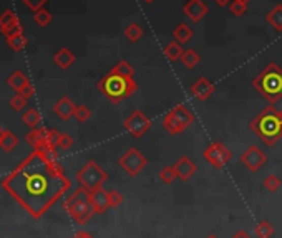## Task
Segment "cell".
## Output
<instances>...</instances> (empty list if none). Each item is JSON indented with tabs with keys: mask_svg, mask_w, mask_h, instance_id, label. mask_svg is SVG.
I'll return each mask as SVG.
<instances>
[{
	"mask_svg": "<svg viewBox=\"0 0 282 238\" xmlns=\"http://www.w3.org/2000/svg\"><path fill=\"white\" fill-rule=\"evenodd\" d=\"M4 190L32 218H42L72 187L60 162L34 151L2 182Z\"/></svg>",
	"mask_w": 282,
	"mask_h": 238,
	"instance_id": "6da1fadb",
	"label": "cell"
},
{
	"mask_svg": "<svg viewBox=\"0 0 282 238\" xmlns=\"http://www.w3.org/2000/svg\"><path fill=\"white\" fill-rule=\"evenodd\" d=\"M249 129L267 146H274L282 137V109L267 106L249 123Z\"/></svg>",
	"mask_w": 282,
	"mask_h": 238,
	"instance_id": "7a4b0ae2",
	"label": "cell"
},
{
	"mask_svg": "<svg viewBox=\"0 0 282 238\" xmlns=\"http://www.w3.org/2000/svg\"><path fill=\"white\" fill-rule=\"evenodd\" d=\"M253 86L261 96L274 104L282 99V68L277 63H269L258 76L253 80Z\"/></svg>",
	"mask_w": 282,
	"mask_h": 238,
	"instance_id": "3957f363",
	"label": "cell"
},
{
	"mask_svg": "<svg viewBox=\"0 0 282 238\" xmlns=\"http://www.w3.org/2000/svg\"><path fill=\"white\" fill-rule=\"evenodd\" d=\"M98 90L110 99L111 103H121L123 99H128L138 91V85L133 78L120 76V74L108 73L98 81Z\"/></svg>",
	"mask_w": 282,
	"mask_h": 238,
	"instance_id": "277c9868",
	"label": "cell"
},
{
	"mask_svg": "<svg viewBox=\"0 0 282 238\" xmlns=\"http://www.w3.org/2000/svg\"><path fill=\"white\" fill-rule=\"evenodd\" d=\"M64 209L73 218L75 223L78 225H85L93 217V214H95V209H93V204L90 199V192L85 190L83 187H78L70 197L65 199Z\"/></svg>",
	"mask_w": 282,
	"mask_h": 238,
	"instance_id": "5b68a950",
	"label": "cell"
},
{
	"mask_svg": "<svg viewBox=\"0 0 282 238\" xmlns=\"http://www.w3.org/2000/svg\"><path fill=\"white\" fill-rule=\"evenodd\" d=\"M194 114L186 108L184 104H176L173 109L166 112V116L163 117V128H165L169 134H181L183 131L194 123Z\"/></svg>",
	"mask_w": 282,
	"mask_h": 238,
	"instance_id": "8992f818",
	"label": "cell"
},
{
	"mask_svg": "<svg viewBox=\"0 0 282 238\" xmlns=\"http://www.w3.org/2000/svg\"><path fill=\"white\" fill-rule=\"evenodd\" d=\"M106 179H108V174H106L95 161H88L77 172V180H78L80 187H83V189L88 192H93V190L100 189V187H103Z\"/></svg>",
	"mask_w": 282,
	"mask_h": 238,
	"instance_id": "52a82bcc",
	"label": "cell"
},
{
	"mask_svg": "<svg viewBox=\"0 0 282 238\" xmlns=\"http://www.w3.org/2000/svg\"><path fill=\"white\" fill-rule=\"evenodd\" d=\"M151 126H153L151 119H149L141 109H135L123 123V128L127 129L135 139H140V137L145 136L148 131L151 129Z\"/></svg>",
	"mask_w": 282,
	"mask_h": 238,
	"instance_id": "ba28073f",
	"label": "cell"
},
{
	"mask_svg": "<svg viewBox=\"0 0 282 238\" xmlns=\"http://www.w3.org/2000/svg\"><path fill=\"white\" fill-rule=\"evenodd\" d=\"M118 164H120V167L128 175L135 177V175H138L143 171V169L146 167L148 159L140 151H138L136 147H130L128 151L124 152L120 159H118Z\"/></svg>",
	"mask_w": 282,
	"mask_h": 238,
	"instance_id": "9c48e42d",
	"label": "cell"
},
{
	"mask_svg": "<svg viewBox=\"0 0 282 238\" xmlns=\"http://www.w3.org/2000/svg\"><path fill=\"white\" fill-rule=\"evenodd\" d=\"M203 155L214 169H223L224 166H228V162L231 159H233V152H231L223 142L209 144V146L204 149Z\"/></svg>",
	"mask_w": 282,
	"mask_h": 238,
	"instance_id": "30bf717a",
	"label": "cell"
},
{
	"mask_svg": "<svg viewBox=\"0 0 282 238\" xmlns=\"http://www.w3.org/2000/svg\"><path fill=\"white\" fill-rule=\"evenodd\" d=\"M266 154L261 151L258 146H249L241 155V162L246 166L250 172H258L259 169L266 164Z\"/></svg>",
	"mask_w": 282,
	"mask_h": 238,
	"instance_id": "8fae6325",
	"label": "cell"
},
{
	"mask_svg": "<svg viewBox=\"0 0 282 238\" xmlns=\"http://www.w3.org/2000/svg\"><path fill=\"white\" fill-rule=\"evenodd\" d=\"M190 91H191V95L198 99V101H206V99L214 93V85H212L208 78L201 76L191 85Z\"/></svg>",
	"mask_w": 282,
	"mask_h": 238,
	"instance_id": "7c38bea8",
	"label": "cell"
},
{
	"mask_svg": "<svg viewBox=\"0 0 282 238\" xmlns=\"http://www.w3.org/2000/svg\"><path fill=\"white\" fill-rule=\"evenodd\" d=\"M208 5L203 0H187V4H184L183 7L184 15L193 22H201L208 14Z\"/></svg>",
	"mask_w": 282,
	"mask_h": 238,
	"instance_id": "4fadbf2b",
	"label": "cell"
},
{
	"mask_svg": "<svg viewBox=\"0 0 282 238\" xmlns=\"http://www.w3.org/2000/svg\"><path fill=\"white\" fill-rule=\"evenodd\" d=\"M25 141L34 147V151H43V149L48 147V129L35 128L27 134Z\"/></svg>",
	"mask_w": 282,
	"mask_h": 238,
	"instance_id": "5bb4252c",
	"label": "cell"
},
{
	"mask_svg": "<svg viewBox=\"0 0 282 238\" xmlns=\"http://www.w3.org/2000/svg\"><path fill=\"white\" fill-rule=\"evenodd\" d=\"M174 171H176V175H178V179L181 180H190L194 174H196L198 171V167L196 164L190 159V157H186V155H183V157H179L176 162H174Z\"/></svg>",
	"mask_w": 282,
	"mask_h": 238,
	"instance_id": "9a60e30c",
	"label": "cell"
},
{
	"mask_svg": "<svg viewBox=\"0 0 282 238\" xmlns=\"http://www.w3.org/2000/svg\"><path fill=\"white\" fill-rule=\"evenodd\" d=\"M90 199H91L93 209H95V214L102 215L110 209V195L103 187H100V189L90 192Z\"/></svg>",
	"mask_w": 282,
	"mask_h": 238,
	"instance_id": "2e32d148",
	"label": "cell"
},
{
	"mask_svg": "<svg viewBox=\"0 0 282 238\" xmlns=\"http://www.w3.org/2000/svg\"><path fill=\"white\" fill-rule=\"evenodd\" d=\"M75 108H77V106L73 104L72 99L67 98V96H64V98H60L58 101L55 103L53 111H55V114L58 116L60 119H64V121H67V119H70V117L75 114Z\"/></svg>",
	"mask_w": 282,
	"mask_h": 238,
	"instance_id": "e0dca14e",
	"label": "cell"
},
{
	"mask_svg": "<svg viewBox=\"0 0 282 238\" xmlns=\"http://www.w3.org/2000/svg\"><path fill=\"white\" fill-rule=\"evenodd\" d=\"M53 61L56 66H60L61 70H68L75 63V55L68 48H60L58 52L53 55Z\"/></svg>",
	"mask_w": 282,
	"mask_h": 238,
	"instance_id": "ac0fdd59",
	"label": "cell"
},
{
	"mask_svg": "<svg viewBox=\"0 0 282 238\" xmlns=\"http://www.w3.org/2000/svg\"><path fill=\"white\" fill-rule=\"evenodd\" d=\"M163 53H165V56H166L168 61H171V63H174V61L181 60V56H183L184 50H183V47H181V43L171 42V43H168V45L165 47V52H163Z\"/></svg>",
	"mask_w": 282,
	"mask_h": 238,
	"instance_id": "d6986e66",
	"label": "cell"
},
{
	"mask_svg": "<svg viewBox=\"0 0 282 238\" xmlns=\"http://www.w3.org/2000/svg\"><path fill=\"white\" fill-rule=\"evenodd\" d=\"M266 22L274 27L277 32H282V5H275V7L266 15Z\"/></svg>",
	"mask_w": 282,
	"mask_h": 238,
	"instance_id": "ffe728a7",
	"label": "cell"
},
{
	"mask_svg": "<svg viewBox=\"0 0 282 238\" xmlns=\"http://www.w3.org/2000/svg\"><path fill=\"white\" fill-rule=\"evenodd\" d=\"M7 83H9L10 88H14L15 91L20 93V91L23 90V88L30 83V81H28V78L25 76V74H23L22 71H14V73H12L10 76H9Z\"/></svg>",
	"mask_w": 282,
	"mask_h": 238,
	"instance_id": "44dd1931",
	"label": "cell"
},
{
	"mask_svg": "<svg viewBox=\"0 0 282 238\" xmlns=\"http://www.w3.org/2000/svg\"><path fill=\"white\" fill-rule=\"evenodd\" d=\"M173 36H174V42H178V43H187V42L193 38V30L187 27L186 23H179L178 27L174 28Z\"/></svg>",
	"mask_w": 282,
	"mask_h": 238,
	"instance_id": "7402d4cb",
	"label": "cell"
},
{
	"mask_svg": "<svg viewBox=\"0 0 282 238\" xmlns=\"http://www.w3.org/2000/svg\"><path fill=\"white\" fill-rule=\"evenodd\" d=\"M111 73H115V74H120V76H127V78H135V68L131 66L127 60H121V61H118V63L115 65L110 70Z\"/></svg>",
	"mask_w": 282,
	"mask_h": 238,
	"instance_id": "603a6c76",
	"label": "cell"
},
{
	"mask_svg": "<svg viewBox=\"0 0 282 238\" xmlns=\"http://www.w3.org/2000/svg\"><path fill=\"white\" fill-rule=\"evenodd\" d=\"M254 233L258 238H272L274 233H275V230L272 227V223H269L267 220H261L254 227Z\"/></svg>",
	"mask_w": 282,
	"mask_h": 238,
	"instance_id": "cb8c5ba5",
	"label": "cell"
},
{
	"mask_svg": "<svg viewBox=\"0 0 282 238\" xmlns=\"http://www.w3.org/2000/svg\"><path fill=\"white\" fill-rule=\"evenodd\" d=\"M199 61H201V56L196 53V50H191V48L184 50L183 56H181V63H183V66L190 68V70L194 66H198Z\"/></svg>",
	"mask_w": 282,
	"mask_h": 238,
	"instance_id": "d4e9b609",
	"label": "cell"
},
{
	"mask_svg": "<svg viewBox=\"0 0 282 238\" xmlns=\"http://www.w3.org/2000/svg\"><path fill=\"white\" fill-rule=\"evenodd\" d=\"M17 144H18L17 136L14 133H10V131H5L2 139H0V147H2L5 152H10L17 147Z\"/></svg>",
	"mask_w": 282,
	"mask_h": 238,
	"instance_id": "484cf974",
	"label": "cell"
},
{
	"mask_svg": "<svg viewBox=\"0 0 282 238\" xmlns=\"http://www.w3.org/2000/svg\"><path fill=\"white\" fill-rule=\"evenodd\" d=\"M124 36L131 42V43H135L138 42L143 36V28H141V25H138V23H130L127 28H124Z\"/></svg>",
	"mask_w": 282,
	"mask_h": 238,
	"instance_id": "4316f807",
	"label": "cell"
},
{
	"mask_svg": "<svg viewBox=\"0 0 282 238\" xmlns=\"http://www.w3.org/2000/svg\"><path fill=\"white\" fill-rule=\"evenodd\" d=\"M23 123L27 124V126H30L32 129H35L39 124L42 123V114L37 109H28V111H25V114H23Z\"/></svg>",
	"mask_w": 282,
	"mask_h": 238,
	"instance_id": "83f0119b",
	"label": "cell"
},
{
	"mask_svg": "<svg viewBox=\"0 0 282 238\" xmlns=\"http://www.w3.org/2000/svg\"><path fill=\"white\" fill-rule=\"evenodd\" d=\"M7 45L14 50V52H20L25 47L28 45V40L25 38V35H17V36H12V38H7Z\"/></svg>",
	"mask_w": 282,
	"mask_h": 238,
	"instance_id": "f1b7e54d",
	"label": "cell"
},
{
	"mask_svg": "<svg viewBox=\"0 0 282 238\" xmlns=\"http://www.w3.org/2000/svg\"><path fill=\"white\" fill-rule=\"evenodd\" d=\"M34 20L39 27H47V25L52 22V14L47 9H40L34 14Z\"/></svg>",
	"mask_w": 282,
	"mask_h": 238,
	"instance_id": "f546056e",
	"label": "cell"
},
{
	"mask_svg": "<svg viewBox=\"0 0 282 238\" xmlns=\"http://www.w3.org/2000/svg\"><path fill=\"white\" fill-rule=\"evenodd\" d=\"M262 185H264V189L267 192H275V190H279L280 189V185H282V180L277 177V175H267V177L264 179V182H262Z\"/></svg>",
	"mask_w": 282,
	"mask_h": 238,
	"instance_id": "4dcf8cb0",
	"label": "cell"
},
{
	"mask_svg": "<svg viewBox=\"0 0 282 238\" xmlns=\"http://www.w3.org/2000/svg\"><path fill=\"white\" fill-rule=\"evenodd\" d=\"M160 179L163 180L165 184H173L174 182V179H178V175H176V171H174V167L173 166H165L160 171Z\"/></svg>",
	"mask_w": 282,
	"mask_h": 238,
	"instance_id": "1f68e13d",
	"label": "cell"
},
{
	"mask_svg": "<svg viewBox=\"0 0 282 238\" xmlns=\"http://www.w3.org/2000/svg\"><path fill=\"white\" fill-rule=\"evenodd\" d=\"M18 22V17L17 14H14L12 10H5L2 15H0V30L2 28H7L10 25H14Z\"/></svg>",
	"mask_w": 282,
	"mask_h": 238,
	"instance_id": "d6a6232c",
	"label": "cell"
},
{
	"mask_svg": "<svg viewBox=\"0 0 282 238\" xmlns=\"http://www.w3.org/2000/svg\"><path fill=\"white\" fill-rule=\"evenodd\" d=\"M73 117L77 119L78 123H86L88 119L91 117V111L86 108L85 104H78L77 108H75V114Z\"/></svg>",
	"mask_w": 282,
	"mask_h": 238,
	"instance_id": "836d02e7",
	"label": "cell"
},
{
	"mask_svg": "<svg viewBox=\"0 0 282 238\" xmlns=\"http://www.w3.org/2000/svg\"><path fill=\"white\" fill-rule=\"evenodd\" d=\"M2 33L5 35V38H12V36L22 35L23 33V27L20 25V22H17L14 25H10L7 28H2Z\"/></svg>",
	"mask_w": 282,
	"mask_h": 238,
	"instance_id": "e575fe53",
	"label": "cell"
},
{
	"mask_svg": "<svg viewBox=\"0 0 282 238\" xmlns=\"http://www.w3.org/2000/svg\"><path fill=\"white\" fill-rule=\"evenodd\" d=\"M229 10H231V14H233V15L241 17V15H244L247 12V5L237 2V0H233V2L229 4Z\"/></svg>",
	"mask_w": 282,
	"mask_h": 238,
	"instance_id": "d590c367",
	"label": "cell"
},
{
	"mask_svg": "<svg viewBox=\"0 0 282 238\" xmlns=\"http://www.w3.org/2000/svg\"><path fill=\"white\" fill-rule=\"evenodd\" d=\"M10 106H12V109H15V111H22L25 106H27V98H23L20 93H17V95L10 99Z\"/></svg>",
	"mask_w": 282,
	"mask_h": 238,
	"instance_id": "8d00e7d4",
	"label": "cell"
},
{
	"mask_svg": "<svg viewBox=\"0 0 282 238\" xmlns=\"http://www.w3.org/2000/svg\"><path fill=\"white\" fill-rule=\"evenodd\" d=\"M108 195H110V209H116V207H120L123 204V195L118 190H110Z\"/></svg>",
	"mask_w": 282,
	"mask_h": 238,
	"instance_id": "74e56055",
	"label": "cell"
},
{
	"mask_svg": "<svg viewBox=\"0 0 282 238\" xmlns=\"http://www.w3.org/2000/svg\"><path fill=\"white\" fill-rule=\"evenodd\" d=\"M22 2L27 5V7L30 9V10H34V12H37V10H40V9H43V5H45L48 0H22Z\"/></svg>",
	"mask_w": 282,
	"mask_h": 238,
	"instance_id": "f35d334b",
	"label": "cell"
},
{
	"mask_svg": "<svg viewBox=\"0 0 282 238\" xmlns=\"http://www.w3.org/2000/svg\"><path fill=\"white\" fill-rule=\"evenodd\" d=\"M73 146V139H72V136L70 134H61L60 137V142H58V147L60 149H64V151H68Z\"/></svg>",
	"mask_w": 282,
	"mask_h": 238,
	"instance_id": "ab89813d",
	"label": "cell"
},
{
	"mask_svg": "<svg viewBox=\"0 0 282 238\" xmlns=\"http://www.w3.org/2000/svg\"><path fill=\"white\" fill-rule=\"evenodd\" d=\"M34 93H35V88H34V85H32V83H28V85L25 86L23 90L20 91V95H22L23 98H27V99H28V98H32V96H34Z\"/></svg>",
	"mask_w": 282,
	"mask_h": 238,
	"instance_id": "60d3db41",
	"label": "cell"
},
{
	"mask_svg": "<svg viewBox=\"0 0 282 238\" xmlns=\"http://www.w3.org/2000/svg\"><path fill=\"white\" fill-rule=\"evenodd\" d=\"M72 238H95V236H93L91 233H88V231H83V230H81V231H77V233H75Z\"/></svg>",
	"mask_w": 282,
	"mask_h": 238,
	"instance_id": "b9f144b4",
	"label": "cell"
},
{
	"mask_svg": "<svg viewBox=\"0 0 282 238\" xmlns=\"http://www.w3.org/2000/svg\"><path fill=\"white\" fill-rule=\"evenodd\" d=\"M231 238H250V235L247 233L246 230H239V231H236V233Z\"/></svg>",
	"mask_w": 282,
	"mask_h": 238,
	"instance_id": "7bdbcfd3",
	"label": "cell"
},
{
	"mask_svg": "<svg viewBox=\"0 0 282 238\" xmlns=\"http://www.w3.org/2000/svg\"><path fill=\"white\" fill-rule=\"evenodd\" d=\"M214 2L217 5H221V7H226V5H229L231 2H233V0H214Z\"/></svg>",
	"mask_w": 282,
	"mask_h": 238,
	"instance_id": "ee69618b",
	"label": "cell"
},
{
	"mask_svg": "<svg viewBox=\"0 0 282 238\" xmlns=\"http://www.w3.org/2000/svg\"><path fill=\"white\" fill-rule=\"evenodd\" d=\"M237 2H241V4H244V5H247L250 0H237Z\"/></svg>",
	"mask_w": 282,
	"mask_h": 238,
	"instance_id": "f6af8a7d",
	"label": "cell"
},
{
	"mask_svg": "<svg viewBox=\"0 0 282 238\" xmlns=\"http://www.w3.org/2000/svg\"><path fill=\"white\" fill-rule=\"evenodd\" d=\"M4 133H5V129H4V128H0V139H2V136H4Z\"/></svg>",
	"mask_w": 282,
	"mask_h": 238,
	"instance_id": "bcb514c9",
	"label": "cell"
},
{
	"mask_svg": "<svg viewBox=\"0 0 282 238\" xmlns=\"http://www.w3.org/2000/svg\"><path fill=\"white\" fill-rule=\"evenodd\" d=\"M206 238H217V236H216V235H208Z\"/></svg>",
	"mask_w": 282,
	"mask_h": 238,
	"instance_id": "7dc6e473",
	"label": "cell"
},
{
	"mask_svg": "<svg viewBox=\"0 0 282 238\" xmlns=\"http://www.w3.org/2000/svg\"><path fill=\"white\" fill-rule=\"evenodd\" d=\"M146 4H151V2H154V0H145Z\"/></svg>",
	"mask_w": 282,
	"mask_h": 238,
	"instance_id": "c3c4849f",
	"label": "cell"
}]
</instances>
